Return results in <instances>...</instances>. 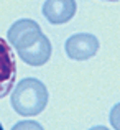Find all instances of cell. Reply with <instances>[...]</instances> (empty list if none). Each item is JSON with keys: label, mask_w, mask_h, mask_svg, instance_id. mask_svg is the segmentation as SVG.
I'll return each mask as SVG.
<instances>
[{"label": "cell", "mask_w": 120, "mask_h": 130, "mask_svg": "<svg viewBox=\"0 0 120 130\" xmlns=\"http://www.w3.org/2000/svg\"><path fill=\"white\" fill-rule=\"evenodd\" d=\"M48 89L36 77H25L15 86L12 91V102L13 110L22 117H33L38 115L48 105Z\"/></svg>", "instance_id": "obj_1"}, {"label": "cell", "mask_w": 120, "mask_h": 130, "mask_svg": "<svg viewBox=\"0 0 120 130\" xmlns=\"http://www.w3.org/2000/svg\"><path fill=\"white\" fill-rule=\"evenodd\" d=\"M16 81V61L8 40L0 38V99L12 92Z\"/></svg>", "instance_id": "obj_2"}, {"label": "cell", "mask_w": 120, "mask_h": 130, "mask_svg": "<svg viewBox=\"0 0 120 130\" xmlns=\"http://www.w3.org/2000/svg\"><path fill=\"white\" fill-rule=\"evenodd\" d=\"M99 40L97 36L91 33H76L69 36L64 43L66 54L74 61H85L89 58L95 56L99 51Z\"/></svg>", "instance_id": "obj_3"}, {"label": "cell", "mask_w": 120, "mask_h": 130, "mask_svg": "<svg viewBox=\"0 0 120 130\" xmlns=\"http://www.w3.org/2000/svg\"><path fill=\"white\" fill-rule=\"evenodd\" d=\"M41 35H43L41 26L35 20L22 18V20H16L8 28L7 40H8V43L12 44L15 50H20V48L28 46V44L33 43L35 40H38Z\"/></svg>", "instance_id": "obj_4"}, {"label": "cell", "mask_w": 120, "mask_h": 130, "mask_svg": "<svg viewBox=\"0 0 120 130\" xmlns=\"http://www.w3.org/2000/svg\"><path fill=\"white\" fill-rule=\"evenodd\" d=\"M15 51L23 63H26L28 66L38 68V66H43V64H46L49 61L53 48H51V41L48 40V36L43 33L38 40L30 43L28 46L20 48V50H15Z\"/></svg>", "instance_id": "obj_5"}, {"label": "cell", "mask_w": 120, "mask_h": 130, "mask_svg": "<svg viewBox=\"0 0 120 130\" xmlns=\"http://www.w3.org/2000/svg\"><path fill=\"white\" fill-rule=\"evenodd\" d=\"M77 10L76 0H46L41 13L51 25H63L74 18Z\"/></svg>", "instance_id": "obj_6"}, {"label": "cell", "mask_w": 120, "mask_h": 130, "mask_svg": "<svg viewBox=\"0 0 120 130\" xmlns=\"http://www.w3.org/2000/svg\"><path fill=\"white\" fill-rule=\"evenodd\" d=\"M12 130H44V128L36 120H20L18 124L12 127Z\"/></svg>", "instance_id": "obj_7"}, {"label": "cell", "mask_w": 120, "mask_h": 130, "mask_svg": "<svg viewBox=\"0 0 120 130\" xmlns=\"http://www.w3.org/2000/svg\"><path fill=\"white\" fill-rule=\"evenodd\" d=\"M109 120H110V125L114 127V130H120V102L110 109Z\"/></svg>", "instance_id": "obj_8"}, {"label": "cell", "mask_w": 120, "mask_h": 130, "mask_svg": "<svg viewBox=\"0 0 120 130\" xmlns=\"http://www.w3.org/2000/svg\"><path fill=\"white\" fill-rule=\"evenodd\" d=\"M89 130H109V128L104 127V125H97V127H92V128H89Z\"/></svg>", "instance_id": "obj_9"}, {"label": "cell", "mask_w": 120, "mask_h": 130, "mask_svg": "<svg viewBox=\"0 0 120 130\" xmlns=\"http://www.w3.org/2000/svg\"><path fill=\"white\" fill-rule=\"evenodd\" d=\"M104 2H118V0H104Z\"/></svg>", "instance_id": "obj_10"}, {"label": "cell", "mask_w": 120, "mask_h": 130, "mask_svg": "<svg viewBox=\"0 0 120 130\" xmlns=\"http://www.w3.org/2000/svg\"><path fill=\"white\" fill-rule=\"evenodd\" d=\"M0 130H3V127H2V124H0Z\"/></svg>", "instance_id": "obj_11"}]
</instances>
